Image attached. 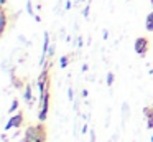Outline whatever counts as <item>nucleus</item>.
Wrapping results in <instances>:
<instances>
[{"mask_svg":"<svg viewBox=\"0 0 153 142\" xmlns=\"http://www.w3.org/2000/svg\"><path fill=\"white\" fill-rule=\"evenodd\" d=\"M87 69H89V65H87V63H84V65H82V73H86Z\"/></svg>","mask_w":153,"mask_h":142,"instance_id":"23","label":"nucleus"},{"mask_svg":"<svg viewBox=\"0 0 153 142\" xmlns=\"http://www.w3.org/2000/svg\"><path fill=\"white\" fill-rule=\"evenodd\" d=\"M12 83H13V86L17 89H23L25 88V83H23V79H20V78H17V76H12Z\"/></svg>","mask_w":153,"mask_h":142,"instance_id":"8","label":"nucleus"},{"mask_svg":"<svg viewBox=\"0 0 153 142\" xmlns=\"http://www.w3.org/2000/svg\"><path fill=\"white\" fill-rule=\"evenodd\" d=\"M23 99L25 102L28 104V107H31L33 106V91H31V86L27 83V86H25V91H23Z\"/></svg>","mask_w":153,"mask_h":142,"instance_id":"6","label":"nucleus"},{"mask_svg":"<svg viewBox=\"0 0 153 142\" xmlns=\"http://www.w3.org/2000/svg\"><path fill=\"white\" fill-rule=\"evenodd\" d=\"M91 131V129H89V125H87V124H84L82 125V134H86V132H89Z\"/></svg>","mask_w":153,"mask_h":142,"instance_id":"21","label":"nucleus"},{"mask_svg":"<svg viewBox=\"0 0 153 142\" xmlns=\"http://www.w3.org/2000/svg\"><path fill=\"white\" fill-rule=\"evenodd\" d=\"M114 81H115V74L114 73H107V76H105V83H107V86H112L114 84Z\"/></svg>","mask_w":153,"mask_h":142,"instance_id":"9","label":"nucleus"},{"mask_svg":"<svg viewBox=\"0 0 153 142\" xmlns=\"http://www.w3.org/2000/svg\"><path fill=\"white\" fill-rule=\"evenodd\" d=\"M150 142H153V134H152V137H150Z\"/></svg>","mask_w":153,"mask_h":142,"instance_id":"28","label":"nucleus"},{"mask_svg":"<svg viewBox=\"0 0 153 142\" xmlns=\"http://www.w3.org/2000/svg\"><path fill=\"white\" fill-rule=\"evenodd\" d=\"M74 46H76L77 50L82 48V36H81V35H77V36H76V40H74Z\"/></svg>","mask_w":153,"mask_h":142,"instance_id":"14","label":"nucleus"},{"mask_svg":"<svg viewBox=\"0 0 153 142\" xmlns=\"http://www.w3.org/2000/svg\"><path fill=\"white\" fill-rule=\"evenodd\" d=\"M82 2H86V0H76V3L79 5V3H82Z\"/></svg>","mask_w":153,"mask_h":142,"instance_id":"27","label":"nucleus"},{"mask_svg":"<svg viewBox=\"0 0 153 142\" xmlns=\"http://www.w3.org/2000/svg\"><path fill=\"white\" fill-rule=\"evenodd\" d=\"M68 99H69V101H74V91H73V88H68Z\"/></svg>","mask_w":153,"mask_h":142,"instance_id":"17","label":"nucleus"},{"mask_svg":"<svg viewBox=\"0 0 153 142\" xmlns=\"http://www.w3.org/2000/svg\"><path fill=\"white\" fill-rule=\"evenodd\" d=\"M102 38H104V40L109 38V32H107V30H104V32H102Z\"/></svg>","mask_w":153,"mask_h":142,"instance_id":"22","label":"nucleus"},{"mask_svg":"<svg viewBox=\"0 0 153 142\" xmlns=\"http://www.w3.org/2000/svg\"><path fill=\"white\" fill-rule=\"evenodd\" d=\"M81 94H82L84 98H87V94H89V92H87V89H82V92H81Z\"/></svg>","mask_w":153,"mask_h":142,"instance_id":"24","label":"nucleus"},{"mask_svg":"<svg viewBox=\"0 0 153 142\" xmlns=\"http://www.w3.org/2000/svg\"><path fill=\"white\" fill-rule=\"evenodd\" d=\"M128 114H130V106H128V102H123V104H122V124H125V122H127Z\"/></svg>","mask_w":153,"mask_h":142,"instance_id":"7","label":"nucleus"},{"mask_svg":"<svg viewBox=\"0 0 153 142\" xmlns=\"http://www.w3.org/2000/svg\"><path fill=\"white\" fill-rule=\"evenodd\" d=\"M145 26H146V32H153V22L152 23H145Z\"/></svg>","mask_w":153,"mask_h":142,"instance_id":"20","label":"nucleus"},{"mask_svg":"<svg viewBox=\"0 0 153 142\" xmlns=\"http://www.w3.org/2000/svg\"><path fill=\"white\" fill-rule=\"evenodd\" d=\"M133 50L138 56H146V53L150 51V40L146 36H138L133 43Z\"/></svg>","mask_w":153,"mask_h":142,"instance_id":"3","label":"nucleus"},{"mask_svg":"<svg viewBox=\"0 0 153 142\" xmlns=\"http://www.w3.org/2000/svg\"><path fill=\"white\" fill-rule=\"evenodd\" d=\"M17 111H18V99H13V101H12L10 109H8V112H10V114H13V112H17Z\"/></svg>","mask_w":153,"mask_h":142,"instance_id":"12","label":"nucleus"},{"mask_svg":"<svg viewBox=\"0 0 153 142\" xmlns=\"http://www.w3.org/2000/svg\"><path fill=\"white\" fill-rule=\"evenodd\" d=\"M50 98H51V92H50V88L40 94V111H38V121L40 122H45L48 119V112H50Z\"/></svg>","mask_w":153,"mask_h":142,"instance_id":"2","label":"nucleus"},{"mask_svg":"<svg viewBox=\"0 0 153 142\" xmlns=\"http://www.w3.org/2000/svg\"><path fill=\"white\" fill-rule=\"evenodd\" d=\"M143 116L146 119V129H153V106H145Z\"/></svg>","mask_w":153,"mask_h":142,"instance_id":"5","label":"nucleus"},{"mask_svg":"<svg viewBox=\"0 0 153 142\" xmlns=\"http://www.w3.org/2000/svg\"><path fill=\"white\" fill-rule=\"evenodd\" d=\"M89 13H91V5L87 3V5L82 8V17H84V18H87V17H89Z\"/></svg>","mask_w":153,"mask_h":142,"instance_id":"15","label":"nucleus"},{"mask_svg":"<svg viewBox=\"0 0 153 142\" xmlns=\"http://www.w3.org/2000/svg\"><path fill=\"white\" fill-rule=\"evenodd\" d=\"M54 53H56V45H54V41L50 45V50H48V59H53L54 58Z\"/></svg>","mask_w":153,"mask_h":142,"instance_id":"11","label":"nucleus"},{"mask_svg":"<svg viewBox=\"0 0 153 142\" xmlns=\"http://www.w3.org/2000/svg\"><path fill=\"white\" fill-rule=\"evenodd\" d=\"M33 18H35V20H36V22H38V23H40V22H41V17H40V15H35V17H33Z\"/></svg>","mask_w":153,"mask_h":142,"instance_id":"25","label":"nucleus"},{"mask_svg":"<svg viewBox=\"0 0 153 142\" xmlns=\"http://www.w3.org/2000/svg\"><path fill=\"white\" fill-rule=\"evenodd\" d=\"M89 142H96V131H94V127L89 131Z\"/></svg>","mask_w":153,"mask_h":142,"instance_id":"16","label":"nucleus"},{"mask_svg":"<svg viewBox=\"0 0 153 142\" xmlns=\"http://www.w3.org/2000/svg\"><path fill=\"white\" fill-rule=\"evenodd\" d=\"M25 122V116L22 111H17L10 119H8L7 125H5V131H10V129H20Z\"/></svg>","mask_w":153,"mask_h":142,"instance_id":"4","label":"nucleus"},{"mask_svg":"<svg viewBox=\"0 0 153 142\" xmlns=\"http://www.w3.org/2000/svg\"><path fill=\"white\" fill-rule=\"evenodd\" d=\"M2 7H7V0H2Z\"/></svg>","mask_w":153,"mask_h":142,"instance_id":"26","label":"nucleus"},{"mask_svg":"<svg viewBox=\"0 0 153 142\" xmlns=\"http://www.w3.org/2000/svg\"><path fill=\"white\" fill-rule=\"evenodd\" d=\"M48 131L43 122L40 124H31L25 129V142H46Z\"/></svg>","mask_w":153,"mask_h":142,"instance_id":"1","label":"nucleus"},{"mask_svg":"<svg viewBox=\"0 0 153 142\" xmlns=\"http://www.w3.org/2000/svg\"><path fill=\"white\" fill-rule=\"evenodd\" d=\"M27 12H28V15L35 17V8H33V3H31V0H27Z\"/></svg>","mask_w":153,"mask_h":142,"instance_id":"13","label":"nucleus"},{"mask_svg":"<svg viewBox=\"0 0 153 142\" xmlns=\"http://www.w3.org/2000/svg\"><path fill=\"white\" fill-rule=\"evenodd\" d=\"M71 7H73V2H71V0H66V3H64V10H71Z\"/></svg>","mask_w":153,"mask_h":142,"instance_id":"19","label":"nucleus"},{"mask_svg":"<svg viewBox=\"0 0 153 142\" xmlns=\"http://www.w3.org/2000/svg\"><path fill=\"white\" fill-rule=\"evenodd\" d=\"M68 65H69V56H68V55H64V56H61V58H59V66H61V68H66V66Z\"/></svg>","mask_w":153,"mask_h":142,"instance_id":"10","label":"nucleus"},{"mask_svg":"<svg viewBox=\"0 0 153 142\" xmlns=\"http://www.w3.org/2000/svg\"><path fill=\"white\" fill-rule=\"evenodd\" d=\"M152 22H153V10L146 15V18H145V23H152Z\"/></svg>","mask_w":153,"mask_h":142,"instance_id":"18","label":"nucleus"},{"mask_svg":"<svg viewBox=\"0 0 153 142\" xmlns=\"http://www.w3.org/2000/svg\"><path fill=\"white\" fill-rule=\"evenodd\" d=\"M23 142H25V140H23Z\"/></svg>","mask_w":153,"mask_h":142,"instance_id":"29","label":"nucleus"}]
</instances>
